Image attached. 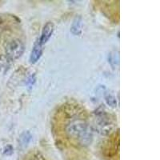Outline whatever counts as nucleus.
Masks as SVG:
<instances>
[{"mask_svg":"<svg viewBox=\"0 0 160 160\" xmlns=\"http://www.w3.org/2000/svg\"><path fill=\"white\" fill-rule=\"evenodd\" d=\"M65 133L71 142L82 148H87L93 141V128L81 118L71 121L66 126Z\"/></svg>","mask_w":160,"mask_h":160,"instance_id":"nucleus-1","label":"nucleus"},{"mask_svg":"<svg viewBox=\"0 0 160 160\" xmlns=\"http://www.w3.org/2000/svg\"><path fill=\"white\" fill-rule=\"evenodd\" d=\"M95 128L103 135H111L116 127V117L100 108L95 112Z\"/></svg>","mask_w":160,"mask_h":160,"instance_id":"nucleus-2","label":"nucleus"},{"mask_svg":"<svg viewBox=\"0 0 160 160\" xmlns=\"http://www.w3.org/2000/svg\"><path fill=\"white\" fill-rule=\"evenodd\" d=\"M25 51V45L19 38H13L6 44L5 57L8 61H15L22 56Z\"/></svg>","mask_w":160,"mask_h":160,"instance_id":"nucleus-3","label":"nucleus"},{"mask_svg":"<svg viewBox=\"0 0 160 160\" xmlns=\"http://www.w3.org/2000/svg\"><path fill=\"white\" fill-rule=\"evenodd\" d=\"M54 31H55V24H54V22H51V21H48V22H46L42 29L41 35L38 38L40 43L42 44V46L47 43L52 36Z\"/></svg>","mask_w":160,"mask_h":160,"instance_id":"nucleus-4","label":"nucleus"},{"mask_svg":"<svg viewBox=\"0 0 160 160\" xmlns=\"http://www.w3.org/2000/svg\"><path fill=\"white\" fill-rule=\"evenodd\" d=\"M42 52H43V48H42V45L40 43L38 38L37 39L36 42L34 44L32 50L31 51V55H30L29 58V62L31 64H35L40 58L42 57Z\"/></svg>","mask_w":160,"mask_h":160,"instance_id":"nucleus-5","label":"nucleus"},{"mask_svg":"<svg viewBox=\"0 0 160 160\" xmlns=\"http://www.w3.org/2000/svg\"><path fill=\"white\" fill-rule=\"evenodd\" d=\"M82 18L80 15L75 17L71 26V32L75 35H80L82 33Z\"/></svg>","mask_w":160,"mask_h":160,"instance_id":"nucleus-6","label":"nucleus"},{"mask_svg":"<svg viewBox=\"0 0 160 160\" xmlns=\"http://www.w3.org/2000/svg\"><path fill=\"white\" fill-rule=\"evenodd\" d=\"M32 139V135L28 131H24L19 137V145L21 148H27Z\"/></svg>","mask_w":160,"mask_h":160,"instance_id":"nucleus-7","label":"nucleus"},{"mask_svg":"<svg viewBox=\"0 0 160 160\" xmlns=\"http://www.w3.org/2000/svg\"><path fill=\"white\" fill-rule=\"evenodd\" d=\"M106 102L111 108H115L117 107V99L115 95L111 93H107L105 95Z\"/></svg>","mask_w":160,"mask_h":160,"instance_id":"nucleus-8","label":"nucleus"},{"mask_svg":"<svg viewBox=\"0 0 160 160\" xmlns=\"http://www.w3.org/2000/svg\"><path fill=\"white\" fill-rule=\"evenodd\" d=\"M2 155H6V156H10V155H13V153H14V148H13V146L11 145V144L6 145L2 148Z\"/></svg>","mask_w":160,"mask_h":160,"instance_id":"nucleus-9","label":"nucleus"},{"mask_svg":"<svg viewBox=\"0 0 160 160\" xmlns=\"http://www.w3.org/2000/svg\"><path fill=\"white\" fill-rule=\"evenodd\" d=\"M8 60L6 58V57L0 56V73H1L2 68H3V67L5 66V64H6V62H8Z\"/></svg>","mask_w":160,"mask_h":160,"instance_id":"nucleus-10","label":"nucleus"}]
</instances>
